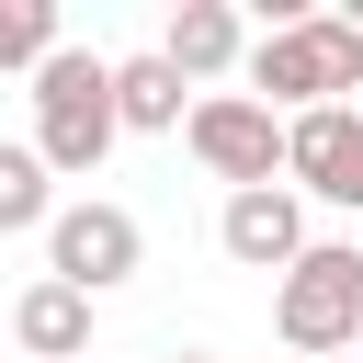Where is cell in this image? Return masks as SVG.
<instances>
[{
	"label": "cell",
	"mask_w": 363,
	"mask_h": 363,
	"mask_svg": "<svg viewBox=\"0 0 363 363\" xmlns=\"http://www.w3.org/2000/svg\"><path fill=\"white\" fill-rule=\"evenodd\" d=\"M68 45V23H57V0H0V79H34L45 57Z\"/></svg>",
	"instance_id": "obj_12"
},
{
	"label": "cell",
	"mask_w": 363,
	"mask_h": 363,
	"mask_svg": "<svg viewBox=\"0 0 363 363\" xmlns=\"http://www.w3.org/2000/svg\"><path fill=\"white\" fill-rule=\"evenodd\" d=\"M11 340H23L34 363H79V352H91V295L57 284V272H34V284L11 295Z\"/></svg>",
	"instance_id": "obj_9"
},
{
	"label": "cell",
	"mask_w": 363,
	"mask_h": 363,
	"mask_svg": "<svg viewBox=\"0 0 363 363\" xmlns=\"http://www.w3.org/2000/svg\"><path fill=\"white\" fill-rule=\"evenodd\" d=\"M159 57L182 68V91H216V79H238V68H250V23H238L227 0H170Z\"/></svg>",
	"instance_id": "obj_8"
},
{
	"label": "cell",
	"mask_w": 363,
	"mask_h": 363,
	"mask_svg": "<svg viewBox=\"0 0 363 363\" xmlns=\"http://www.w3.org/2000/svg\"><path fill=\"white\" fill-rule=\"evenodd\" d=\"M45 272L79 284V295H113V284L147 272V227H136L113 193H79V204H57V227H45Z\"/></svg>",
	"instance_id": "obj_5"
},
{
	"label": "cell",
	"mask_w": 363,
	"mask_h": 363,
	"mask_svg": "<svg viewBox=\"0 0 363 363\" xmlns=\"http://www.w3.org/2000/svg\"><path fill=\"white\" fill-rule=\"evenodd\" d=\"M113 57H91V45H57L45 68H34V159L57 170V182H91L102 159H113Z\"/></svg>",
	"instance_id": "obj_2"
},
{
	"label": "cell",
	"mask_w": 363,
	"mask_h": 363,
	"mask_svg": "<svg viewBox=\"0 0 363 363\" xmlns=\"http://www.w3.org/2000/svg\"><path fill=\"white\" fill-rule=\"evenodd\" d=\"M182 147L227 182V193H261V182H284V113L272 102H250V91H193V113H182Z\"/></svg>",
	"instance_id": "obj_4"
},
{
	"label": "cell",
	"mask_w": 363,
	"mask_h": 363,
	"mask_svg": "<svg viewBox=\"0 0 363 363\" xmlns=\"http://www.w3.org/2000/svg\"><path fill=\"white\" fill-rule=\"evenodd\" d=\"M170 363H216V352H170Z\"/></svg>",
	"instance_id": "obj_13"
},
{
	"label": "cell",
	"mask_w": 363,
	"mask_h": 363,
	"mask_svg": "<svg viewBox=\"0 0 363 363\" xmlns=\"http://www.w3.org/2000/svg\"><path fill=\"white\" fill-rule=\"evenodd\" d=\"M182 68L159 57V45H136V57H113V125L125 136H182Z\"/></svg>",
	"instance_id": "obj_10"
},
{
	"label": "cell",
	"mask_w": 363,
	"mask_h": 363,
	"mask_svg": "<svg viewBox=\"0 0 363 363\" xmlns=\"http://www.w3.org/2000/svg\"><path fill=\"white\" fill-rule=\"evenodd\" d=\"M216 250H227L238 272H272V284H284V272L306 261V193H295V182L227 193V204H216Z\"/></svg>",
	"instance_id": "obj_7"
},
{
	"label": "cell",
	"mask_w": 363,
	"mask_h": 363,
	"mask_svg": "<svg viewBox=\"0 0 363 363\" xmlns=\"http://www.w3.org/2000/svg\"><path fill=\"white\" fill-rule=\"evenodd\" d=\"M284 182H295L306 204H340V216H363V102L295 113V125H284Z\"/></svg>",
	"instance_id": "obj_6"
},
{
	"label": "cell",
	"mask_w": 363,
	"mask_h": 363,
	"mask_svg": "<svg viewBox=\"0 0 363 363\" xmlns=\"http://www.w3.org/2000/svg\"><path fill=\"white\" fill-rule=\"evenodd\" d=\"M57 227V170L34 159V136H0V238H45Z\"/></svg>",
	"instance_id": "obj_11"
},
{
	"label": "cell",
	"mask_w": 363,
	"mask_h": 363,
	"mask_svg": "<svg viewBox=\"0 0 363 363\" xmlns=\"http://www.w3.org/2000/svg\"><path fill=\"white\" fill-rule=\"evenodd\" d=\"M340 363H352V352H340Z\"/></svg>",
	"instance_id": "obj_15"
},
{
	"label": "cell",
	"mask_w": 363,
	"mask_h": 363,
	"mask_svg": "<svg viewBox=\"0 0 363 363\" xmlns=\"http://www.w3.org/2000/svg\"><path fill=\"white\" fill-rule=\"evenodd\" d=\"M250 102H272L284 125L295 113H329V102H352L363 91V23L352 11H295V23H272V34H250Z\"/></svg>",
	"instance_id": "obj_1"
},
{
	"label": "cell",
	"mask_w": 363,
	"mask_h": 363,
	"mask_svg": "<svg viewBox=\"0 0 363 363\" xmlns=\"http://www.w3.org/2000/svg\"><path fill=\"white\" fill-rule=\"evenodd\" d=\"M352 23H363V11H352Z\"/></svg>",
	"instance_id": "obj_14"
},
{
	"label": "cell",
	"mask_w": 363,
	"mask_h": 363,
	"mask_svg": "<svg viewBox=\"0 0 363 363\" xmlns=\"http://www.w3.org/2000/svg\"><path fill=\"white\" fill-rule=\"evenodd\" d=\"M272 329L295 363H340L363 340V250L352 238H306V261L272 284Z\"/></svg>",
	"instance_id": "obj_3"
}]
</instances>
